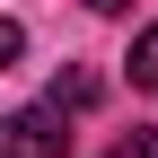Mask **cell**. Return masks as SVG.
Instances as JSON below:
<instances>
[{
  "mask_svg": "<svg viewBox=\"0 0 158 158\" xmlns=\"http://www.w3.org/2000/svg\"><path fill=\"white\" fill-rule=\"evenodd\" d=\"M62 149H70L62 106H27V114H9V123H0V158H62Z\"/></svg>",
  "mask_w": 158,
  "mask_h": 158,
  "instance_id": "obj_1",
  "label": "cell"
},
{
  "mask_svg": "<svg viewBox=\"0 0 158 158\" xmlns=\"http://www.w3.org/2000/svg\"><path fill=\"white\" fill-rule=\"evenodd\" d=\"M18 53H27V27H18V18H0V70H9Z\"/></svg>",
  "mask_w": 158,
  "mask_h": 158,
  "instance_id": "obj_4",
  "label": "cell"
},
{
  "mask_svg": "<svg viewBox=\"0 0 158 158\" xmlns=\"http://www.w3.org/2000/svg\"><path fill=\"white\" fill-rule=\"evenodd\" d=\"M88 9H97V18H123V9H132V0H88Z\"/></svg>",
  "mask_w": 158,
  "mask_h": 158,
  "instance_id": "obj_6",
  "label": "cell"
},
{
  "mask_svg": "<svg viewBox=\"0 0 158 158\" xmlns=\"http://www.w3.org/2000/svg\"><path fill=\"white\" fill-rule=\"evenodd\" d=\"M88 97H97V79H88V70H70L62 88H53V106H88Z\"/></svg>",
  "mask_w": 158,
  "mask_h": 158,
  "instance_id": "obj_3",
  "label": "cell"
},
{
  "mask_svg": "<svg viewBox=\"0 0 158 158\" xmlns=\"http://www.w3.org/2000/svg\"><path fill=\"white\" fill-rule=\"evenodd\" d=\"M114 158H158V132H123V141H114Z\"/></svg>",
  "mask_w": 158,
  "mask_h": 158,
  "instance_id": "obj_5",
  "label": "cell"
},
{
  "mask_svg": "<svg viewBox=\"0 0 158 158\" xmlns=\"http://www.w3.org/2000/svg\"><path fill=\"white\" fill-rule=\"evenodd\" d=\"M132 79H141V88H158V27L132 35Z\"/></svg>",
  "mask_w": 158,
  "mask_h": 158,
  "instance_id": "obj_2",
  "label": "cell"
}]
</instances>
